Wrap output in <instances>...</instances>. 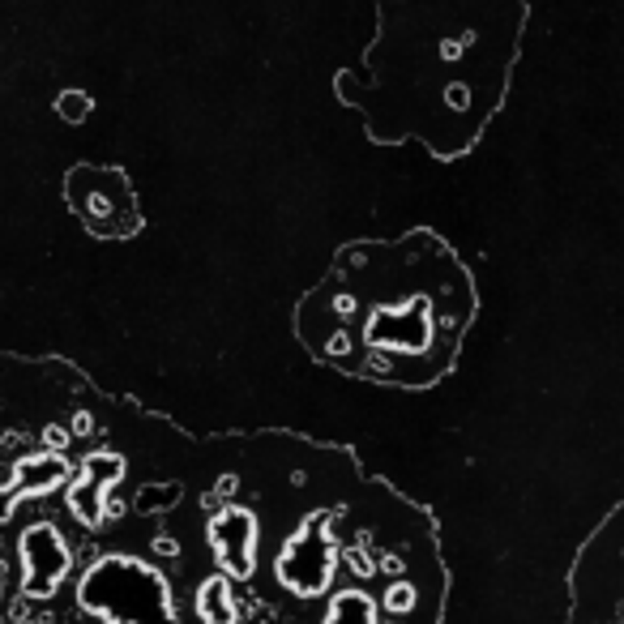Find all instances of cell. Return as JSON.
I'll list each match as a JSON object with an SVG mask.
<instances>
[{
	"label": "cell",
	"instance_id": "1",
	"mask_svg": "<svg viewBox=\"0 0 624 624\" xmlns=\"http://www.w3.org/2000/svg\"><path fill=\"white\" fill-rule=\"evenodd\" d=\"M475 317L470 278L437 236L351 244L299 304V338L364 381L428 385L449 372Z\"/></svg>",
	"mask_w": 624,
	"mask_h": 624
},
{
	"label": "cell",
	"instance_id": "2",
	"mask_svg": "<svg viewBox=\"0 0 624 624\" xmlns=\"http://www.w3.org/2000/svg\"><path fill=\"white\" fill-rule=\"evenodd\" d=\"M377 14L368 95L355 99L368 128L432 155L467 150L505 95L522 0H377Z\"/></svg>",
	"mask_w": 624,
	"mask_h": 624
},
{
	"label": "cell",
	"instance_id": "3",
	"mask_svg": "<svg viewBox=\"0 0 624 624\" xmlns=\"http://www.w3.org/2000/svg\"><path fill=\"white\" fill-rule=\"evenodd\" d=\"M573 624H624V505L573 573Z\"/></svg>",
	"mask_w": 624,
	"mask_h": 624
}]
</instances>
